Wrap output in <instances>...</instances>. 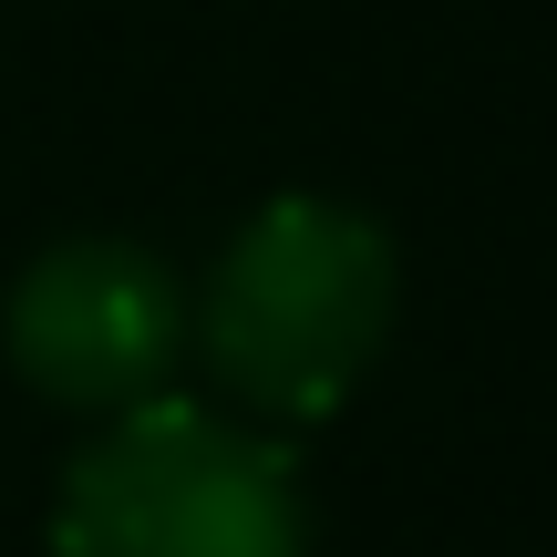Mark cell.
Here are the masks:
<instances>
[{
	"instance_id": "obj_1",
	"label": "cell",
	"mask_w": 557,
	"mask_h": 557,
	"mask_svg": "<svg viewBox=\"0 0 557 557\" xmlns=\"http://www.w3.org/2000/svg\"><path fill=\"white\" fill-rule=\"evenodd\" d=\"M403 310L382 218L341 197H269L197 289V351L259 423H320L372 382Z\"/></svg>"
},
{
	"instance_id": "obj_2",
	"label": "cell",
	"mask_w": 557,
	"mask_h": 557,
	"mask_svg": "<svg viewBox=\"0 0 557 557\" xmlns=\"http://www.w3.org/2000/svg\"><path fill=\"white\" fill-rule=\"evenodd\" d=\"M52 557H310V485L259 423L156 393L62 465Z\"/></svg>"
},
{
	"instance_id": "obj_3",
	"label": "cell",
	"mask_w": 557,
	"mask_h": 557,
	"mask_svg": "<svg viewBox=\"0 0 557 557\" xmlns=\"http://www.w3.org/2000/svg\"><path fill=\"white\" fill-rule=\"evenodd\" d=\"M197 341L186 278L145 238H52L0 299V351L62 413H135L176 393V361Z\"/></svg>"
}]
</instances>
